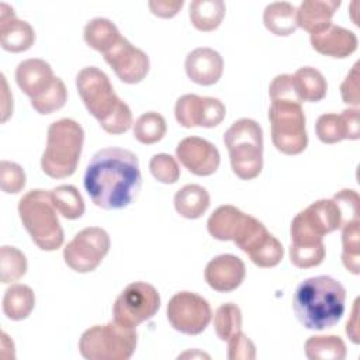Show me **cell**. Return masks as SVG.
<instances>
[{
  "label": "cell",
  "mask_w": 360,
  "mask_h": 360,
  "mask_svg": "<svg viewBox=\"0 0 360 360\" xmlns=\"http://www.w3.org/2000/svg\"><path fill=\"white\" fill-rule=\"evenodd\" d=\"M83 183L97 207L125 208L135 200L142 184L138 156L124 148H103L89 162Z\"/></svg>",
  "instance_id": "cell-1"
},
{
  "label": "cell",
  "mask_w": 360,
  "mask_h": 360,
  "mask_svg": "<svg viewBox=\"0 0 360 360\" xmlns=\"http://www.w3.org/2000/svg\"><path fill=\"white\" fill-rule=\"evenodd\" d=\"M345 224L342 211L333 198H322L300 211L290 228V259L295 267L311 269L325 259L323 236Z\"/></svg>",
  "instance_id": "cell-2"
},
{
  "label": "cell",
  "mask_w": 360,
  "mask_h": 360,
  "mask_svg": "<svg viewBox=\"0 0 360 360\" xmlns=\"http://www.w3.org/2000/svg\"><path fill=\"white\" fill-rule=\"evenodd\" d=\"M346 302L345 287L330 276H316L304 280L295 290L292 308L300 323L312 330L335 326Z\"/></svg>",
  "instance_id": "cell-3"
},
{
  "label": "cell",
  "mask_w": 360,
  "mask_h": 360,
  "mask_svg": "<svg viewBox=\"0 0 360 360\" xmlns=\"http://www.w3.org/2000/svg\"><path fill=\"white\" fill-rule=\"evenodd\" d=\"M76 87L87 111L105 132L120 135L132 127L129 105L117 96L108 76L101 69L86 66L79 70Z\"/></svg>",
  "instance_id": "cell-4"
},
{
  "label": "cell",
  "mask_w": 360,
  "mask_h": 360,
  "mask_svg": "<svg viewBox=\"0 0 360 360\" xmlns=\"http://www.w3.org/2000/svg\"><path fill=\"white\" fill-rule=\"evenodd\" d=\"M84 142L82 125L60 118L48 127L46 146L41 158L42 172L52 179H65L76 172Z\"/></svg>",
  "instance_id": "cell-5"
},
{
  "label": "cell",
  "mask_w": 360,
  "mask_h": 360,
  "mask_svg": "<svg viewBox=\"0 0 360 360\" xmlns=\"http://www.w3.org/2000/svg\"><path fill=\"white\" fill-rule=\"evenodd\" d=\"M56 212L51 193L41 188L25 193L18 201L20 219L41 250L52 252L63 243L65 235Z\"/></svg>",
  "instance_id": "cell-6"
},
{
  "label": "cell",
  "mask_w": 360,
  "mask_h": 360,
  "mask_svg": "<svg viewBox=\"0 0 360 360\" xmlns=\"http://www.w3.org/2000/svg\"><path fill=\"white\" fill-rule=\"evenodd\" d=\"M232 172L242 180L256 179L263 167V131L252 118L236 120L224 134Z\"/></svg>",
  "instance_id": "cell-7"
},
{
  "label": "cell",
  "mask_w": 360,
  "mask_h": 360,
  "mask_svg": "<svg viewBox=\"0 0 360 360\" xmlns=\"http://www.w3.org/2000/svg\"><path fill=\"white\" fill-rule=\"evenodd\" d=\"M136 347V329L114 319L94 325L79 339V352L87 360H128Z\"/></svg>",
  "instance_id": "cell-8"
},
{
  "label": "cell",
  "mask_w": 360,
  "mask_h": 360,
  "mask_svg": "<svg viewBox=\"0 0 360 360\" xmlns=\"http://www.w3.org/2000/svg\"><path fill=\"white\" fill-rule=\"evenodd\" d=\"M271 141L284 155H298L308 145L305 114L295 100H271L269 108Z\"/></svg>",
  "instance_id": "cell-9"
},
{
  "label": "cell",
  "mask_w": 360,
  "mask_h": 360,
  "mask_svg": "<svg viewBox=\"0 0 360 360\" xmlns=\"http://www.w3.org/2000/svg\"><path fill=\"white\" fill-rule=\"evenodd\" d=\"M232 242L243 250L256 266L263 269L277 266L284 256V248L280 240L274 238L259 219L249 214H243L235 229Z\"/></svg>",
  "instance_id": "cell-10"
},
{
  "label": "cell",
  "mask_w": 360,
  "mask_h": 360,
  "mask_svg": "<svg viewBox=\"0 0 360 360\" xmlns=\"http://www.w3.org/2000/svg\"><path fill=\"white\" fill-rule=\"evenodd\" d=\"M159 308L160 297L158 290L149 283L135 281L128 284L117 297L112 315L115 322L136 329L139 323L153 318Z\"/></svg>",
  "instance_id": "cell-11"
},
{
  "label": "cell",
  "mask_w": 360,
  "mask_h": 360,
  "mask_svg": "<svg viewBox=\"0 0 360 360\" xmlns=\"http://www.w3.org/2000/svg\"><path fill=\"white\" fill-rule=\"evenodd\" d=\"M110 236L98 226H87L79 231L65 246V263L77 273L96 270L110 250Z\"/></svg>",
  "instance_id": "cell-12"
},
{
  "label": "cell",
  "mask_w": 360,
  "mask_h": 360,
  "mask_svg": "<svg viewBox=\"0 0 360 360\" xmlns=\"http://www.w3.org/2000/svg\"><path fill=\"white\" fill-rule=\"evenodd\" d=\"M166 314L172 328L186 335L204 332L212 318L208 301L191 291L174 294L167 304Z\"/></svg>",
  "instance_id": "cell-13"
},
{
  "label": "cell",
  "mask_w": 360,
  "mask_h": 360,
  "mask_svg": "<svg viewBox=\"0 0 360 360\" xmlns=\"http://www.w3.org/2000/svg\"><path fill=\"white\" fill-rule=\"evenodd\" d=\"M225 114V104L219 98L193 93L179 97L174 105V117L184 128H214L222 122Z\"/></svg>",
  "instance_id": "cell-14"
},
{
  "label": "cell",
  "mask_w": 360,
  "mask_h": 360,
  "mask_svg": "<svg viewBox=\"0 0 360 360\" xmlns=\"http://www.w3.org/2000/svg\"><path fill=\"white\" fill-rule=\"evenodd\" d=\"M104 59L112 68L117 77L128 84L142 82L149 72V56L124 37L104 53Z\"/></svg>",
  "instance_id": "cell-15"
},
{
  "label": "cell",
  "mask_w": 360,
  "mask_h": 360,
  "mask_svg": "<svg viewBox=\"0 0 360 360\" xmlns=\"http://www.w3.org/2000/svg\"><path fill=\"white\" fill-rule=\"evenodd\" d=\"M176 158L195 176H211L217 172L221 156L214 143L200 136H187L176 148Z\"/></svg>",
  "instance_id": "cell-16"
},
{
  "label": "cell",
  "mask_w": 360,
  "mask_h": 360,
  "mask_svg": "<svg viewBox=\"0 0 360 360\" xmlns=\"http://www.w3.org/2000/svg\"><path fill=\"white\" fill-rule=\"evenodd\" d=\"M246 269L242 259L235 255H219L208 262L204 270L207 284L218 292H231L245 280Z\"/></svg>",
  "instance_id": "cell-17"
},
{
  "label": "cell",
  "mask_w": 360,
  "mask_h": 360,
  "mask_svg": "<svg viewBox=\"0 0 360 360\" xmlns=\"http://www.w3.org/2000/svg\"><path fill=\"white\" fill-rule=\"evenodd\" d=\"M315 132L323 143H338L343 139H359V110L346 108L342 114L326 112L318 117L315 124Z\"/></svg>",
  "instance_id": "cell-18"
},
{
  "label": "cell",
  "mask_w": 360,
  "mask_h": 360,
  "mask_svg": "<svg viewBox=\"0 0 360 360\" xmlns=\"http://www.w3.org/2000/svg\"><path fill=\"white\" fill-rule=\"evenodd\" d=\"M35 42V31L30 22L15 17L13 7L0 3V44L4 51L24 52Z\"/></svg>",
  "instance_id": "cell-19"
},
{
  "label": "cell",
  "mask_w": 360,
  "mask_h": 360,
  "mask_svg": "<svg viewBox=\"0 0 360 360\" xmlns=\"http://www.w3.org/2000/svg\"><path fill=\"white\" fill-rule=\"evenodd\" d=\"M184 69L191 82L200 86H212L222 76L224 59L215 49L201 46L186 56Z\"/></svg>",
  "instance_id": "cell-20"
},
{
  "label": "cell",
  "mask_w": 360,
  "mask_h": 360,
  "mask_svg": "<svg viewBox=\"0 0 360 360\" xmlns=\"http://www.w3.org/2000/svg\"><path fill=\"white\" fill-rule=\"evenodd\" d=\"M312 48L325 56L330 58H347L357 49V37L347 28L336 24H329L319 32L311 34Z\"/></svg>",
  "instance_id": "cell-21"
},
{
  "label": "cell",
  "mask_w": 360,
  "mask_h": 360,
  "mask_svg": "<svg viewBox=\"0 0 360 360\" xmlns=\"http://www.w3.org/2000/svg\"><path fill=\"white\" fill-rule=\"evenodd\" d=\"M56 76L48 62L38 58L25 59L15 68V82L30 98L44 93Z\"/></svg>",
  "instance_id": "cell-22"
},
{
  "label": "cell",
  "mask_w": 360,
  "mask_h": 360,
  "mask_svg": "<svg viewBox=\"0 0 360 360\" xmlns=\"http://www.w3.org/2000/svg\"><path fill=\"white\" fill-rule=\"evenodd\" d=\"M339 6V0H305L295 11L297 27L309 34L319 32L332 24V17Z\"/></svg>",
  "instance_id": "cell-23"
},
{
  "label": "cell",
  "mask_w": 360,
  "mask_h": 360,
  "mask_svg": "<svg viewBox=\"0 0 360 360\" xmlns=\"http://www.w3.org/2000/svg\"><path fill=\"white\" fill-rule=\"evenodd\" d=\"M210 207V194L200 184H186L174 194V208L177 214L187 219H197Z\"/></svg>",
  "instance_id": "cell-24"
},
{
  "label": "cell",
  "mask_w": 360,
  "mask_h": 360,
  "mask_svg": "<svg viewBox=\"0 0 360 360\" xmlns=\"http://www.w3.org/2000/svg\"><path fill=\"white\" fill-rule=\"evenodd\" d=\"M225 3L222 0H193L188 15L191 24L202 32L217 30L225 17Z\"/></svg>",
  "instance_id": "cell-25"
},
{
  "label": "cell",
  "mask_w": 360,
  "mask_h": 360,
  "mask_svg": "<svg viewBox=\"0 0 360 360\" xmlns=\"http://www.w3.org/2000/svg\"><path fill=\"white\" fill-rule=\"evenodd\" d=\"M292 79L297 96L301 103H316L326 96L328 83L318 69L312 66H302L292 75Z\"/></svg>",
  "instance_id": "cell-26"
},
{
  "label": "cell",
  "mask_w": 360,
  "mask_h": 360,
  "mask_svg": "<svg viewBox=\"0 0 360 360\" xmlns=\"http://www.w3.org/2000/svg\"><path fill=\"white\" fill-rule=\"evenodd\" d=\"M83 38L90 48L104 55L117 44V41L121 38V34L111 20L96 17L86 24Z\"/></svg>",
  "instance_id": "cell-27"
},
{
  "label": "cell",
  "mask_w": 360,
  "mask_h": 360,
  "mask_svg": "<svg viewBox=\"0 0 360 360\" xmlns=\"http://www.w3.org/2000/svg\"><path fill=\"white\" fill-rule=\"evenodd\" d=\"M295 11L297 8L288 1L270 3L263 11L264 27L274 35L287 37L298 28Z\"/></svg>",
  "instance_id": "cell-28"
},
{
  "label": "cell",
  "mask_w": 360,
  "mask_h": 360,
  "mask_svg": "<svg viewBox=\"0 0 360 360\" xmlns=\"http://www.w3.org/2000/svg\"><path fill=\"white\" fill-rule=\"evenodd\" d=\"M35 307V294L25 284L10 285L3 297V312L11 321H22Z\"/></svg>",
  "instance_id": "cell-29"
},
{
  "label": "cell",
  "mask_w": 360,
  "mask_h": 360,
  "mask_svg": "<svg viewBox=\"0 0 360 360\" xmlns=\"http://www.w3.org/2000/svg\"><path fill=\"white\" fill-rule=\"evenodd\" d=\"M305 356L311 360H343L347 354L346 345L336 335H315L307 339Z\"/></svg>",
  "instance_id": "cell-30"
},
{
  "label": "cell",
  "mask_w": 360,
  "mask_h": 360,
  "mask_svg": "<svg viewBox=\"0 0 360 360\" xmlns=\"http://www.w3.org/2000/svg\"><path fill=\"white\" fill-rule=\"evenodd\" d=\"M243 214L245 212H242L239 208L229 204L218 207L207 221L210 235L218 240H232L235 229L239 225Z\"/></svg>",
  "instance_id": "cell-31"
},
{
  "label": "cell",
  "mask_w": 360,
  "mask_h": 360,
  "mask_svg": "<svg viewBox=\"0 0 360 360\" xmlns=\"http://www.w3.org/2000/svg\"><path fill=\"white\" fill-rule=\"evenodd\" d=\"M56 211L66 219H77L84 214V200L79 190L72 184H62L51 191Z\"/></svg>",
  "instance_id": "cell-32"
},
{
  "label": "cell",
  "mask_w": 360,
  "mask_h": 360,
  "mask_svg": "<svg viewBox=\"0 0 360 360\" xmlns=\"http://www.w3.org/2000/svg\"><path fill=\"white\" fill-rule=\"evenodd\" d=\"M167 131L166 120L156 111H148L138 117L134 124V136L143 145L159 142Z\"/></svg>",
  "instance_id": "cell-33"
},
{
  "label": "cell",
  "mask_w": 360,
  "mask_h": 360,
  "mask_svg": "<svg viewBox=\"0 0 360 360\" xmlns=\"http://www.w3.org/2000/svg\"><path fill=\"white\" fill-rule=\"evenodd\" d=\"M214 329L222 342H226L231 336L242 330L240 308L233 302L219 305L214 315Z\"/></svg>",
  "instance_id": "cell-34"
},
{
  "label": "cell",
  "mask_w": 360,
  "mask_h": 360,
  "mask_svg": "<svg viewBox=\"0 0 360 360\" xmlns=\"http://www.w3.org/2000/svg\"><path fill=\"white\" fill-rule=\"evenodd\" d=\"M27 273L25 255L14 246L0 248V281L7 284L20 280Z\"/></svg>",
  "instance_id": "cell-35"
},
{
  "label": "cell",
  "mask_w": 360,
  "mask_h": 360,
  "mask_svg": "<svg viewBox=\"0 0 360 360\" xmlns=\"http://www.w3.org/2000/svg\"><path fill=\"white\" fill-rule=\"evenodd\" d=\"M359 219L350 221L345 224L342 229V263L347 269V271L353 274H359Z\"/></svg>",
  "instance_id": "cell-36"
},
{
  "label": "cell",
  "mask_w": 360,
  "mask_h": 360,
  "mask_svg": "<svg viewBox=\"0 0 360 360\" xmlns=\"http://www.w3.org/2000/svg\"><path fill=\"white\" fill-rule=\"evenodd\" d=\"M68 100V90L60 77H55L52 84L35 98H31L32 108L39 114H51L60 110Z\"/></svg>",
  "instance_id": "cell-37"
},
{
  "label": "cell",
  "mask_w": 360,
  "mask_h": 360,
  "mask_svg": "<svg viewBox=\"0 0 360 360\" xmlns=\"http://www.w3.org/2000/svg\"><path fill=\"white\" fill-rule=\"evenodd\" d=\"M149 170L152 176L165 184H173L180 177V166L169 153H156L149 162Z\"/></svg>",
  "instance_id": "cell-38"
},
{
  "label": "cell",
  "mask_w": 360,
  "mask_h": 360,
  "mask_svg": "<svg viewBox=\"0 0 360 360\" xmlns=\"http://www.w3.org/2000/svg\"><path fill=\"white\" fill-rule=\"evenodd\" d=\"M25 172L14 162H0V187L6 194H17L25 187Z\"/></svg>",
  "instance_id": "cell-39"
},
{
  "label": "cell",
  "mask_w": 360,
  "mask_h": 360,
  "mask_svg": "<svg viewBox=\"0 0 360 360\" xmlns=\"http://www.w3.org/2000/svg\"><path fill=\"white\" fill-rule=\"evenodd\" d=\"M226 343L229 360H253L256 357L255 343L242 330L231 336Z\"/></svg>",
  "instance_id": "cell-40"
},
{
  "label": "cell",
  "mask_w": 360,
  "mask_h": 360,
  "mask_svg": "<svg viewBox=\"0 0 360 360\" xmlns=\"http://www.w3.org/2000/svg\"><path fill=\"white\" fill-rule=\"evenodd\" d=\"M340 211H342V215H343V221L345 224L350 222V221H354V219H359V205H360V198H359V194L352 190V188H345V190H340L339 193H336L333 197H332ZM343 224V225H345ZM342 225V226H343Z\"/></svg>",
  "instance_id": "cell-41"
},
{
  "label": "cell",
  "mask_w": 360,
  "mask_h": 360,
  "mask_svg": "<svg viewBox=\"0 0 360 360\" xmlns=\"http://www.w3.org/2000/svg\"><path fill=\"white\" fill-rule=\"evenodd\" d=\"M269 94L271 100H295L301 103L295 91L292 75H277L270 83Z\"/></svg>",
  "instance_id": "cell-42"
},
{
  "label": "cell",
  "mask_w": 360,
  "mask_h": 360,
  "mask_svg": "<svg viewBox=\"0 0 360 360\" xmlns=\"http://www.w3.org/2000/svg\"><path fill=\"white\" fill-rule=\"evenodd\" d=\"M340 94L342 100L346 104L357 107L360 104V94H359V62H356L352 70L347 73L346 79L340 84Z\"/></svg>",
  "instance_id": "cell-43"
},
{
  "label": "cell",
  "mask_w": 360,
  "mask_h": 360,
  "mask_svg": "<svg viewBox=\"0 0 360 360\" xmlns=\"http://www.w3.org/2000/svg\"><path fill=\"white\" fill-rule=\"evenodd\" d=\"M183 4H184L183 0H176V1L152 0V1H149V8L158 17L172 18V17H174L180 11Z\"/></svg>",
  "instance_id": "cell-44"
},
{
  "label": "cell",
  "mask_w": 360,
  "mask_h": 360,
  "mask_svg": "<svg viewBox=\"0 0 360 360\" xmlns=\"http://www.w3.org/2000/svg\"><path fill=\"white\" fill-rule=\"evenodd\" d=\"M1 84H3V91H1V110H3V115H1V121L6 122L8 120V117L13 114V94H10L8 89H7V82L4 75H1Z\"/></svg>",
  "instance_id": "cell-45"
},
{
  "label": "cell",
  "mask_w": 360,
  "mask_h": 360,
  "mask_svg": "<svg viewBox=\"0 0 360 360\" xmlns=\"http://www.w3.org/2000/svg\"><path fill=\"white\" fill-rule=\"evenodd\" d=\"M357 307H359V298L353 304L352 309V316L346 323V333L352 339L353 343H359V322H357Z\"/></svg>",
  "instance_id": "cell-46"
}]
</instances>
